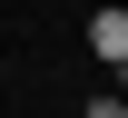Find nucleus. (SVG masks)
Wrapping results in <instances>:
<instances>
[{
	"label": "nucleus",
	"instance_id": "f257e3e1",
	"mask_svg": "<svg viewBox=\"0 0 128 118\" xmlns=\"http://www.w3.org/2000/svg\"><path fill=\"white\" fill-rule=\"evenodd\" d=\"M89 49L108 59V69L128 59V10H89Z\"/></svg>",
	"mask_w": 128,
	"mask_h": 118
},
{
	"label": "nucleus",
	"instance_id": "f03ea898",
	"mask_svg": "<svg viewBox=\"0 0 128 118\" xmlns=\"http://www.w3.org/2000/svg\"><path fill=\"white\" fill-rule=\"evenodd\" d=\"M89 118H128V99H89Z\"/></svg>",
	"mask_w": 128,
	"mask_h": 118
}]
</instances>
